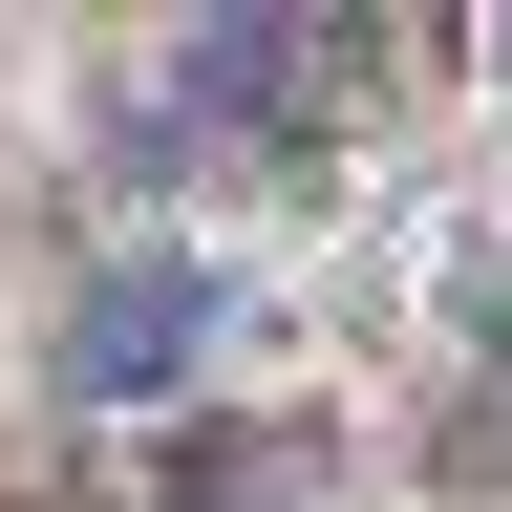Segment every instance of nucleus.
Returning a JSON list of instances; mask_svg holds the SVG:
<instances>
[{"instance_id": "f257e3e1", "label": "nucleus", "mask_w": 512, "mask_h": 512, "mask_svg": "<svg viewBox=\"0 0 512 512\" xmlns=\"http://www.w3.org/2000/svg\"><path fill=\"white\" fill-rule=\"evenodd\" d=\"M192 363H214V278H192V256H128V278L64 320V384H86V406H150Z\"/></svg>"}]
</instances>
